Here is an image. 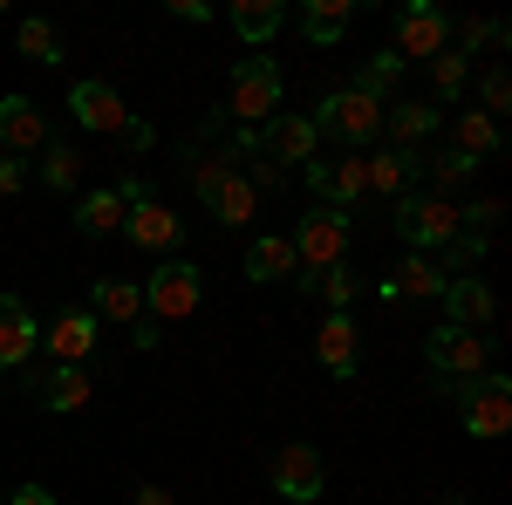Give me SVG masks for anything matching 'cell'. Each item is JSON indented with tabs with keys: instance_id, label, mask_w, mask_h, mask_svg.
<instances>
[{
	"instance_id": "6da1fadb",
	"label": "cell",
	"mask_w": 512,
	"mask_h": 505,
	"mask_svg": "<svg viewBox=\"0 0 512 505\" xmlns=\"http://www.w3.org/2000/svg\"><path fill=\"white\" fill-rule=\"evenodd\" d=\"M308 123H315V137H335V144H349V157H362V144L383 130V103H369L355 89H335V96H321V110Z\"/></svg>"
},
{
	"instance_id": "7a4b0ae2",
	"label": "cell",
	"mask_w": 512,
	"mask_h": 505,
	"mask_svg": "<svg viewBox=\"0 0 512 505\" xmlns=\"http://www.w3.org/2000/svg\"><path fill=\"white\" fill-rule=\"evenodd\" d=\"M396 233L410 239V253H431V246H451L465 226H458V205H451V198L403 192V198H396Z\"/></svg>"
},
{
	"instance_id": "3957f363",
	"label": "cell",
	"mask_w": 512,
	"mask_h": 505,
	"mask_svg": "<svg viewBox=\"0 0 512 505\" xmlns=\"http://www.w3.org/2000/svg\"><path fill=\"white\" fill-rule=\"evenodd\" d=\"M458 424H465V437H506V424H512V376H499V369L472 376L465 396H458Z\"/></svg>"
},
{
	"instance_id": "277c9868",
	"label": "cell",
	"mask_w": 512,
	"mask_h": 505,
	"mask_svg": "<svg viewBox=\"0 0 512 505\" xmlns=\"http://www.w3.org/2000/svg\"><path fill=\"white\" fill-rule=\"evenodd\" d=\"M349 233H355L349 212H335V205H315V212H308V219L294 226V239H287V246H294L301 273H308V267L321 273V267H335V260L349 253Z\"/></svg>"
},
{
	"instance_id": "5b68a950",
	"label": "cell",
	"mask_w": 512,
	"mask_h": 505,
	"mask_svg": "<svg viewBox=\"0 0 512 505\" xmlns=\"http://www.w3.org/2000/svg\"><path fill=\"white\" fill-rule=\"evenodd\" d=\"M226 110L246 123H267L280 110V69L267 62V55H246L233 69V82H226Z\"/></svg>"
},
{
	"instance_id": "8992f818",
	"label": "cell",
	"mask_w": 512,
	"mask_h": 505,
	"mask_svg": "<svg viewBox=\"0 0 512 505\" xmlns=\"http://www.w3.org/2000/svg\"><path fill=\"white\" fill-rule=\"evenodd\" d=\"M198 294H205V280H198L192 260H164V267L144 280V308L158 314V321H185V314H198Z\"/></svg>"
},
{
	"instance_id": "52a82bcc",
	"label": "cell",
	"mask_w": 512,
	"mask_h": 505,
	"mask_svg": "<svg viewBox=\"0 0 512 505\" xmlns=\"http://www.w3.org/2000/svg\"><path fill=\"white\" fill-rule=\"evenodd\" d=\"M424 362H431L437 376L472 383V376H485V362H492V335H472V328H437L431 342H424Z\"/></svg>"
},
{
	"instance_id": "ba28073f",
	"label": "cell",
	"mask_w": 512,
	"mask_h": 505,
	"mask_svg": "<svg viewBox=\"0 0 512 505\" xmlns=\"http://www.w3.org/2000/svg\"><path fill=\"white\" fill-rule=\"evenodd\" d=\"M315 144H321V137H315V123H308V117H267L260 130H253V151L267 157L274 171H280V164H308Z\"/></svg>"
},
{
	"instance_id": "9c48e42d",
	"label": "cell",
	"mask_w": 512,
	"mask_h": 505,
	"mask_svg": "<svg viewBox=\"0 0 512 505\" xmlns=\"http://www.w3.org/2000/svg\"><path fill=\"white\" fill-rule=\"evenodd\" d=\"M69 117H76L89 137H117L130 110H123V96L110 89V82L89 76V82H69Z\"/></svg>"
},
{
	"instance_id": "30bf717a",
	"label": "cell",
	"mask_w": 512,
	"mask_h": 505,
	"mask_svg": "<svg viewBox=\"0 0 512 505\" xmlns=\"http://www.w3.org/2000/svg\"><path fill=\"white\" fill-rule=\"evenodd\" d=\"M444 41H451V21L437 14V7H403V21H396V62H431V55H444Z\"/></svg>"
},
{
	"instance_id": "8fae6325",
	"label": "cell",
	"mask_w": 512,
	"mask_h": 505,
	"mask_svg": "<svg viewBox=\"0 0 512 505\" xmlns=\"http://www.w3.org/2000/svg\"><path fill=\"white\" fill-rule=\"evenodd\" d=\"M96 328H103V321H96V314L89 308H69V314H55V321H48V328H41V349L55 355V362H89V355H96Z\"/></svg>"
},
{
	"instance_id": "7c38bea8",
	"label": "cell",
	"mask_w": 512,
	"mask_h": 505,
	"mask_svg": "<svg viewBox=\"0 0 512 505\" xmlns=\"http://www.w3.org/2000/svg\"><path fill=\"white\" fill-rule=\"evenodd\" d=\"M308 192L321 198V205H355V198L369 192L362 185V157H308Z\"/></svg>"
},
{
	"instance_id": "4fadbf2b",
	"label": "cell",
	"mask_w": 512,
	"mask_h": 505,
	"mask_svg": "<svg viewBox=\"0 0 512 505\" xmlns=\"http://www.w3.org/2000/svg\"><path fill=\"white\" fill-rule=\"evenodd\" d=\"M315 362L328 369V376H342V383H349L355 369H362V328H355V314H328V321H321Z\"/></svg>"
},
{
	"instance_id": "5bb4252c",
	"label": "cell",
	"mask_w": 512,
	"mask_h": 505,
	"mask_svg": "<svg viewBox=\"0 0 512 505\" xmlns=\"http://www.w3.org/2000/svg\"><path fill=\"white\" fill-rule=\"evenodd\" d=\"M274 492L287 505H315L321 499V458H315V444H287L274 458Z\"/></svg>"
},
{
	"instance_id": "9a60e30c",
	"label": "cell",
	"mask_w": 512,
	"mask_h": 505,
	"mask_svg": "<svg viewBox=\"0 0 512 505\" xmlns=\"http://www.w3.org/2000/svg\"><path fill=\"white\" fill-rule=\"evenodd\" d=\"M35 342H41V328H35V314H28V301L0 294V369H28Z\"/></svg>"
},
{
	"instance_id": "2e32d148",
	"label": "cell",
	"mask_w": 512,
	"mask_h": 505,
	"mask_svg": "<svg viewBox=\"0 0 512 505\" xmlns=\"http://www.w3.org/2000/svg\"><path fill=\"white\" fill-rule=\"evenodd\" d=\"M28 389H35L48 410H82L89 403V369H76V362H41V369H28Z\"/></svg>"
},
{
	"instance_id": "e0dca14e",
	"label": "cell",
	"mask_w": 512,
	"mask_h": 505,
	"mask_svg": "<svg viewBox=\"0 0 512 505\" xmlns=\"http://www.w3.org/2000/svg\"><path fill=\"white\" fill-rule=\"evenodd\" d=\"M437 301H444V314H451V328H485V321H492V314H499V301H492V287H485V280H478V273H458V280H444V294H437Z\"/></svg>"
},
{
	"instance_id": "ac0fdd59",
	"label": "cell",
	"mask_w": 512,
	"mask_h": 505,
	"mask_svg": "<svg viewBox=\"0 0 512 505\" xmlns=\"http://www.w3.org/2000/svg\"><path fill=\"white\" fill-rule=\"evenodd\" d=\"M123 233H130V246H144V253H171V246L185 239V219L164 212L158 198H151V205H130V212H123Z\"/></svg>"
},
{
	"instance_id": "d6986e66",
	"label": "cell",
	"mask_w": 512,
	"mask_h": 505,
	"mask_svg": "<svg viewBox=\"0 0 512 505\" xmlns=\"http://www.w3.org/2000/svg\"><path fill=\"white\" fill-rule=\"evenodd\" d=\"M41 144H48V117L28 96H0V151L21 157V151H41Z\"/></svg>"
},
{
	"instance_id": "ffe728a7",
	"label": "cell",
	"mask_w": 512,
	"mask_h": 505,
	"mask_svg": "<svg viewBox=\"0 0 512 505\" xmlns=\"http://www.w3.org/2000/svg\"><path fill=\"white\" fill-rule=\"evenodd\" d=\"M362 185L369 192H383V198H403V192H417V151H376V157H362Z\"/></svg>"
},
{
	"instance_id": "44dd1931",
	"label": "cell",
	"mask_w": 512,
	"mask_h": 505,
	"mask_svg": "<svg viewBox=\"0 0 512 505\" xmlns=\"http://www.w3.org/2000/svg\"><path fill=\"white\" fill-rule=\"evenodd\" d=\"M294 287L315 294V301H328L335 314H349V301L362 294V273H355L349 260H335V267H321V273H294Z\"/></svg>"
},
{
	"instance_id": "7402d4cb",
	"label": "cell",
	"mask_w": 512,
	"mask_h": 505,
	"mask_svg": "<svg viewBox=\"0 0 512 505\" xmlns=\"http://www.w3.org/2000/svg\"><path fill=\"white\" fill-rule=\"evenodd\" d=\"M294 273H301V260L280 233H260L246 246V280H294Z\"/></svg>"
},
{
	"instance_id": "603a6c76",
	"label": "cell",
	"mask_w": 512,
	"mask_h": 505,
	"mask_svg": "<svg viewBox=\"0 0 512 505\" xmlns=\"http://www.w3.org/2000/svg\"><path fill=\"white\" fill-rule=\"evenodd\" d=\"M89 314H96V321H144V287H130V280H96Z\"/></svg>"
},
{
	"instance_id": "cb8c5ba5",
	"label": "cell",
	"mask_w": 512,
	"mask_h": 505,
	"mask_svg": "<svg viewBox=\"0 0 512 505\" xmlns=\"http://www.w3.org/2000/svg\"><path fill=\"white\" fill-rule=\"evenodd\" d=\"M301 35L315 41V48H335V41L349 35V0H308L301 7Z\"/></svg>"
},
{
	"instance_id": "d4e9b609",
	"label": "cell",
	"mask_w": 512,
	"mask_h": 505,
	"mask_svg": "<svg viewBox=\"0 0 512 505\" xmlns=\"http://www.w3.org/2000/svg\"><path fill=\"white\" fill-rule=\"evenodd\" d=\"M458 151L472 157H499L506 151V130H499V117H485V110H465V117H458Z\"/></svg>"
},
{
	"instance_id": "484cf974",
	"label": "cell",
	"mask_w": 512,
	"mask_h": 505,
	"mask_svg": "<svg viewBox=\"0 0 512 505\" xmlns=\"http://www.w3.org/2000/svg\"><path fill=\"white\" fill-rule=\"evenodd\" d=\"M287 21V7L280 0H233V35L239 41H267Z\"/></svg>"
},
{
	"instance_id": "4316f807",
	"label": "cell",
	"mask_w": 512,
	"mask_h": 505,
	"mask_svg": "<svg viewBox=\"0 0 512 505\" xmlns=\"http://www.w3.org/2000/svg\"><path fill=\"white\" fill-rule=\"evenodd\" d=\"M205 212H212V219H219V226H246V219H253V185H246V178H219V192L205 198Z\"/></svg>"
},
{
	"instance_id": "83f0119b",
	"label": "cell",
	"mask_w": 512,
	"mask_h": 505,
	"mask_svg": "<svg viewBox=\"0 0 512 505\" xmlns=\"http://www.w3.org/2000/svg\"><path fill=\"white\" fill-rule=\"evenodd\" d=\"M390 294H396V301H403V294H417V301H437V294H444V273H437V260H424V253H410V260L396 267Z\"/></svg>"
},
{
	"instance_id": "f1b7e54d",
	"label": "cell",
	"mask_w": 512,
	"mask_h": 505,
	"mask_svg": "<svg viewBox=\"0 0 512 505\" xmlns=\"http://www.w3.org/2000/svg\"><path fill=\"white\" fill-rule=\"evenodd\" d=\"M76 226H82L89 239L123 233V198H117V192H89V198H76Z\"/></svg>"
},
{
	"instance_id": "f546056e",
	"label": "cell",
	"mask_w": 512,
	"mask_h": 505,
	"mask_svg": "<svg viewBox=\"0 0 512 505\" xmlns=\"http://www.w3.org/2000/svg\"><path fill=\"white\" fill-rule=\"evenodd\" d=\"M437 130V110L431 103H396L390 110V137H396V151H417L424 137Z\"/></svg>"
},
{
	"instance_id": "4dcf8cb0",
	"label": "cell",
	"mask_w": 512,
	"mask_h": 505,
	"mask_svg": "<svg viewBox=\"0 0 512 505\" xmlns=\"http://www.w3.org/2000/svg\"><path fill=\"white\" fill-rule=\"evenodd\" d=\"M76 178H82L76 144H41V185H48V192H76Z\"/></svg>"
},
{
	"instance_id": "1f68e13d",
	"label": "cell",
	"mask_w": 512,
	"mask_h": 505,
	"mask_svg": "<svg viewBox=\"0 0 512 505\" xmlns=\"http://www.w3.org/2000/svg\"><path fill=\"white\" fill-rule=\"evenodd\" d=\"M396 82H403V62H396V55H369V62H362V76H355L349 89H355V96H369V103H383Z\"/></svg>"
},
{
	"instance_id": "d6a6232c",
	"label": "cell",
	"mask_w": 512,
	"mask_h": 505,
	"mask_svg": "<svg viewBox=\"0 0 512 505\" xmlns=\"http://www.w3.org/2000/svg\"><path fill=\"white\" fill-rule=\"evenodd\" d=\"M14 41H21L28 62H62V35H55V21H41V14H28V21L14 28Z\"/></svg>"
},
{
	"instance_id": "836d02e7",
	"label": "cell",
	"mask_w": 512,
	"mask_h": 505,
	"mask_svg": "<svg viewBox=\"0 0 512 505\" xmlns=\"http://www.w3.org/2000/svg\"><path fill=\"white\" fill-rule=\"evenodd\" d=\"M437 253H444L437 273H444V280H458V273H472L478 260H485V233H458L451 246H437Z\"/></svg>"
},
{
	"instance_id": "e575fe53",
	"label": "cell",
	"mask_w": 512,
	"mask_h": 505,
	"mask_svg": "<svg viewBox=\"0 0 512 505\" xmlns=\"http://www.w3.org/2000/svg\"><path fill=\"white\" fill-rule=\"evenodd\" d=\"M431 89H437V103H458L465 96V55H431Z\"/></svg>"
},
{
	"instance_id": "d590c367",
	"label": "cell",
	"mask_w": 512,
	"mask_h": 505,
	"mask_svg": "<svg viewBox=\"0 0 512 505\" xmlns=\"http://www.w3.org/2000/svg\"><path fill=\"white\" fill-rule=\"evenodd\" d=\"M478 103H485V117L512 110V76H506V69H485V82H478Z\"/></svg>"
},
{
	"instance_id": "8d00e7d4",
	"label": "cell",
	"mask_w": 512,
	"mask_h": 505,
	"mask_svg": "<svg viewBox=\"0 0 512 505\" xmlns=\"http://www.w3.org/2000/svg\"><path fill=\"white\" fill-rule=\"evenodd\" d=\"M431 171H437V185H465L478 164H472L465 151H458V144H451V151H437V157H431Z\"/></svg>"
},
{
	"instance_id": "74e56055",
	"label": "cell",
	"mask_w": 512,
	"mask_h": 505,
	"mask_svg": "<svg viewBox=\"0 0 512 505\" xmlns=\"http://www.w3.org/2000/svg\"><path fill=\"white\" fill-rule=\"evenodd\" d=\"M117 137H123V151H137V157H144L151 144H158V130H151L144 117H123V130H117Z\"/></svg>"
},
{
	"instance_id": "f35d334b",
	"label": "cell",
	"mask_w": 512,
	"mask_h": 505,
	"mask_svg": "<svg viewBox=\"0 0 512 505\" xmlns=\"http://www.w3.org/2000/svg\"><path fill=\"white\" fill-rule=\"evenodd\" d=\"M117 198H123V212H130V205H151V178H137V171H130V178L117 185Z\"/></svg>"
},
{
	"instance_id": "ab89813d",
	"label": "cell",
	"mask_w": 512,
	"mask_h": 505,
	"mask_svg": "<svg viewBox=\"0 0 512 505\" xmlns=\"http://www.w3.org/2000/svg\"><path fill=\"white\" fill-rule=\"evenodd\" d=\"M21 185H28V164H21V157H7V151H0V192H21Z\"/></svg>"
},
{
	"instance_id": "60d3db41",
	"label": "cell",
	"mask_w": 512,
	"mask_h": 505,
	"mask_svg": "<svg viewBox=\"0 0 512 505\" xmlns=\"http://www.w3.org/2000/svg\"><path fill=\"white\" fill-rule=\"evenodd\" d=\"M7 505H55L48 485H21V492H7Z\"/></svg>"
},
{
	"instance_id": "b9f144b4",
	"label": "cell",
	"mask_w": 512,
	"mask_h": 505,
	"mask_svg": "<svg viewBox=\"0 0 512 505\" xmlns=\"http://www.w3.org/2000/svg\"><path fill=\"white\" fill-rule=\"evenodd\" d=\"M171 14H178V21H198V28L212 21V7H205V0H171Z\"/></svg>"
},
{
	"instance_id": "7bdbcfd3",
	"label": "cell",
	"mask_w": 512,
	"mask_h": 505,
	"mask_svg": "<svg viewBox=\"0 0 512 505\" xmlns=\"http://www.w3.org/2000/svg\"><path fill=\"white\" fill-rule=\"evenodd\" d=\"M130 505H171V492H164V485H137V499Z\"/></svg>"
},
{
	"instance_id": "ee69618b",
	"label": "cell",
	"mask_w": 512,
	"mask_h": 505,
	"mask_svg": "<svg viewBox=\"0 0 512 505\" xmlns=\"http://www.w3.org/2000/svg\"><path fill=\"white\" fill-rule=\"evenodd\" d=\"M444 505H465V499H444Z\"/></svg>"
}]
</instances>
